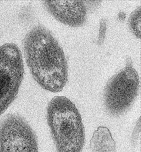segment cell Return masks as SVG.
Instances as JSON below:
<instances>
[{"mask_svg":"<svg viewBox=\"0 0 141 152\" xmlns=\"http://www.w3.org/2000/svg\"><path fill=\"white\" fill-rule=\"evenodd\" d=\"M48 12L61 23L72 26L80 27L85 22L86 7L82 1H44Z\"/></svg>","mask_w":141,"mask_h":152,"instance_id":"obj_6","label":"cell"},{"mask_svg":"<svg viewBox=\"0 0 141 152\" xmlns=\"http://www.w3.org/2000/svg\"><path fill=\"white\" fill-rule=\"evenodd\" d=\"M47 122L58 152H82L85 128L76 106L65 97L56 96L47 108Z\"/></svg>","mask_w":141,"mask_h":152,"instance_id":"obj_2","label":"cell"},{"mask_svg":"<svg viewBox=\"0 0 141 152\" xmlns=\"http://www.w3.org/2000/svg\"><path fill=\"white\" fill-rule=\"evenodd\" d=\"M139 6L130 15L129 19V25L132 32L137 38H140L141 13Z\"/></svg>","mask_w":141,"mask_h":152,"instance_id":"obj_8","label":"cell"},{"mask_svg":"<svg viewBox=\"0 0 141 152\" xmlns=\"http://www.w3.org/2000/svg\"><path fill=\"white\" fill-rule=\"evenodd\" d=\"M106 31H107L106 20L104 19H102L100 22L98 40V43L99 45H101L104 42L105 37Z\"/></svg>","mask_w":141,"mask_h":152,"instance_id":"obj_9","label":"cell"},{"mask_svg":"<svg viewBox=\"0 0 141 152\" xmlns=\"http://www.w3.org/2000/svg\"><path fill=\"white\" fill-rule=\"evenodd\" d=\"M91 152H116V142L107 127L100 126L94 132L90 141Z\"/></svg>","mask_w":141,"mask_h":152,"instance_id":"obj_7","label":"cell"},{"mask_svg":"<svg viewBox=\"0 0 141 152\" xmlns=\"http://www.w3.org/2000/svg\"><path fill=\"white\" fill-rule=\"evenodd\" d=\"M0 152H38L36 136L18 115H9L0 125Z\"/></svg>","mask_w":141,"mask_h":152,"instance_id":"obj_5","label":"cell"},{"mask_svg":"<svg viewBox=\"0 0 141 152\" xmlns=\"http://www.w3.org/2000/svg\"><path fill=\"white\" fill-rule=\"evenodd\" d=\"M139 90V78L130 58L124 68L108 81L104 94L107 111L118 116L124 113L132 105Z\"/></svg>","mask_w":141,"mask_h":152,"instance_id":"obj_3","label":"cell"},{"mask_svg":"<svg viewBox=\"0 0 141 152\" xmlns=\"http://www.w3.org/2000/svg\"><path fill=\"white\" fill-rule=\"evenodd\" d=\"M23 50L33 78L42 88L52 93L63 90L68 80V67L63 49L45 27L34 26L26 35Z\"/></svg>","mask_w":141,"mask_h":152,"instance_id":"obj_1","label":"cell"},{"mask_svg":"<svg viewBox=\"0 0 141 152\" xmlns=\"http://www.w3.org/2000/svg\"><path fill=\"white\" fill-rule=\"evenodd\" d=\"M24 75L22 54L14 43L0 47V115L15 100Z\"/></svg>","mask_w":141,"mask_h":152,"instance_id":"obj_4","label":"cell"}]
</instances>
